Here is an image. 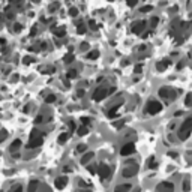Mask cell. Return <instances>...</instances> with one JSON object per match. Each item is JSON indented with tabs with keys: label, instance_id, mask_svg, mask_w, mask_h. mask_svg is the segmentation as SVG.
<instances>
[{
	"label": "cell",
	"instance_id": "cell-33",
	"mask_svg": "<svg viewBox=\"0 0 192 192\" xmlns=\"http://www.w3.org/2000/svg\"><path fill=\"white\" fill-rule=\"evenodd\" d=\"M137 2H138V0H128V5H129V6H135Z\"/></svg>",
	"mask_w": 192,
	"mask_h": 192
},
{
	"label": "cell",
	"instance_id": "cell-23",
	"mask_svg": "<svg viewBox=\"0 0 192 192\" xmlns=\"http://www.w3.org/2000/svg\"><path fill=\"white\" fill-rule=\"evenodd\" d=\"M86 150H87V146H86V144H78V146H77V152H78V153H83V152H86Z\"/></svg>",
	"mask_w": 192,
	"mask_h": 192
},
{
	"label": "cell",
	"instance_id": "cell-4",
	"mask_svg": "<svg viewBox=\"0 0 192 192\" xmlns=\"http://www.w3.org/2000/svg\"><path fill=\"white\" fill-rule=\"evenodd\" d=\"M42 144V137L38 131H33L32 137H30V143H29V147H38Z\"/></svg>",
	"mask_w": 192,
	"mask_h": 192
},
{
	"label": "cell",
	"instance_id": "cell-5",
	"mask_svg": "<svg viewBox=\"0 0 192 192\" xmlns=\"http://www.w3.org/2000/svg\"><path fill=\"white\" fill-rule=\"evenodd\" d=\"M159 96H161V98H164V99L173 101V99L176 98V93H174L171 89H168V87H162V89L159 90Z\"/></svg>",
	"mask_w": 192,
	"mask_h": 192
},
{
	"label": "cell",
	"instance_id": "cell-39",
	"mask_svg": "<svg viewBox=\"0 0 192 192\" xmlns=\"http://www.w3.org/2000/svg\"><path fill=\"white\" fill-rule=\"evenodd\" d=\"M89 171L93 174V173H95V167H89Z\"/></svg>",
	"mask_w": 192,
	"mask_h": 192
},
{
	"label": "cell",
	"instance_id": "cell-24",
	"mask_svg": "<svg viewBox=\"0 0 192 192\" xmlns=\"http://www.w3.org/2000/svg\"><path fill=\"white\" fill-rule=\"evenodd\" d=\"M63 62L68 65V63H71V62H74V56L72 54H66V57L63 59Z\"/></svg>",
	"mask_w": 192,
	"mask_h": 192
},
{
	"label": "cell",
	"instance_id": "cell-20",
	"mask_svg": "<svg viewBox=\"0 0 192 192\" xmlns=\"http://www.w3.org/2000/svg\"><path fill=\"white\" fill-rule=\"evenodd\" d=\"M120 105H122V104H119V105H116L114 108H111V110L108 111V117H116V111H117V108H119Z\"/></svg>",
	"mask_w": 192,
	"mask_h": 192
},
{
	"label": "cell",
	"instance_id": "cell-31",
	"mask_svg": "<svg viewBox=\"0 0 192 192\" xmlns=\"http://www.w3.org/2000/svg\"><path fill=\"white\" fill-rule=\"evenodd\" d=\"M45 101H47V102H54V101H56V96H54V95H50V96H47Z\"/></svg>",
	"mask_w": 192,
	"mask_h": 192
},
{
	"label": "cell",
	"instance_id": "cell-37",
	"mask_svg": "<svg viewBox=\"0 0 192 192\" xmlns=\"http://www.w3.org/2000/svg\"><path fill=\"white\" fill-rule=\"evenodd\" d=\"M21 191H23V188H21V186L18 185V186H15V189H14L12 192H21Z\"/></svg>",
	"mask_w": 192,
	"mask_h": 192
},
{
	"label": "cell",
	"instance_id": "cell-25",
	"mask_svg": "<svg viewBox=\"0 0 192 192\" xmlns=\"http://www.w3.org/2000/svg\"><path fill=\"white\" fill-rule=\"evenodd\" d=\"M185 104H186V107H192V95H188V96H186Z\"/></svg>",
	"mask_w": 192,
	"mask_h": 192
},
{
	"label": "cell",
	"instance_id": "cell-28",
	"mask_svg": "<svg viewBox=\"0 0 192 192\" xmlns=\"http://www.w3.org/2000/svg\"><path fill=\"white\" fill-rule=\"evenodd\" d=\"M75 77H77V71L75 69H71L68 72V78H75Z\"/></svg>",
	"mask_w": 192,
	"mask_h": 192
},
{
	"label": "cell",
	"instance_id": "cell-16",
	"mask_svg": "<svg viewBox=\"0 0 192 192\" xmlns=\"http://www.w3.org/2000/svg\"><path fill=\"white\" fill-rule=\"evenodd\" d=\"M98 57H99V53H98V51H90V53L87 54V59H89V60H96Z\"/></svg>",
	"mask_w": 192,
	"mask_h": 192
},
{
	"label": "cell",
	"instance_id": "cell-12",
	"mask_svg": "<svg viewBox=\"0 0 192 192\" xmlns=\"http://www.w3.org/2000/svg\"><path fill=\"white\" fill-rule=\"evenodd\" d=\"M131 188H132V185H129V183L119 185V186H116L114 192H129V191H131Z\"/></svg>",
	"mask_w": 192,
	"mask_h": 192
},
{
	"label": "cell",
	"instance_id": "cell-7",
	"mask_svg": "<svg viewBox=\"0 0 192 192\" xmlns=\"http://www.w3.org/2000/svg\"><path fill=\"white\" fill-rule=\"evenodd\" d=\"M134 150H135L134 144H132V143H128V144H125V146L122 147L120 155H122V156H129V155H132V153H134Z\"/></svg>",
	"mask_w": 192,
	"mask_h": 192
},
{
	"label": "cell",
	"instance_id": "cell-36",
	"mask_svg": "<svg viewBox=\"0 0 192 192\" xmlns=\"http://www.w3.org/2000/svg\"><path fill=\"white\" fill-rule=\"evenodd\" d=\"M87 48H89V44H86V42H83V44H81V50L84 51V50H87Z\"/></svg>",
	"mask_w": 192,
	"mask_h": 192
},
{
	"label": "cell",
	"instance_id": "cell-15",
	"mask_svg": "<svg viewBox=\"0 0 192 192\" xmlns=\"http://www.w3.org/2000/svg\"><path fill=\"white\" fill-rule=\"evenodd\" d=\"M38 182L36 180H33V182H30L29 183V192H36V189H38Z\"/></svg>",
	"mask_w": 192,
	"mask_h": 192
},
{
	"label": "cell",
	"instance_id": "cell-27",
	"mask_svg": "<svg viewBox=\"0 0 192 192\" xmlns=\"http://www.w3.org/2000/svg\"><path fill=\"white\" fill-rule=\"evenodd\" d=\"M152 9H153V6H150V5H147V6H143V8H141L140 11H141V12H150Z\"/></svg>",
	"mask_w": 192,
	"mask_h": 192
},
{
	"label": "cell",
	"instance_id": "cell-17",
	"mask_svg": "<svg viewBox=\"0 0 192 192\" xmlns=\"http://www.w3.org/2000/svg\"><path fill=\"white\" fill-rule=\"evenodd\" d=\"M65 33H66V32H65V27H57V29H54V35H56V36H60V38H62V36H65Z\"/></svg>",
	"mask_w": 192,
	"mask_h": 192
},
{
	"label": "cell",
	"instance_id": "cell-14",
	"mask_svg": "<svg viewBox=\"0 0 192 192\" xmlns=\"http://www.w3.org/2000/svg\"><path fill=\"white\" fill-rule=\"evenodd\" d=\"M170 66V60L168 59H165V60H162V62H159L158 65H156V68L159 69V71H164L165 68H168Z\"/></svg>",
	"mask_w": 192,
	"mask_h": 192
},
{
	"label": "cell",
	"instance_id": "cell-35",
	"mask_svg": "<svg viewBox=\"0 0 192 192\" xmlns=\"http://www.w3.org/2000/svg\"><path fill=\"white\" fill-rule=\"evenodd\" d=\"M158 23H159V20H158L156 17H155V18H152V26H156Z\"/></svg>",
	"mask_w": 192,
	"mask_h": 192
},
{
	"label": "cell",
	"instance_id": "cell-3",
	"mask_svg": "<svg viewBox=\"0 0 192 192\" xmlns=\"http://www.w3.org/2000/svg\"><path fill=\"white\" fill-rule=\"evenodd\" d=\"M110 95V92H108V89H98L95 93H93V101H96V102H99V101H102V99H105L107 96Z\"/></svg>",
	"mask_w": 192,
	"mask_h": 192
},
{
	"label": "cell",
	"instance_id": "cell-30",
	"mask_svg": "<svg viewBox=\"0 0 192 192\" xmlns=\"http://www.w3.org/2000/svg\"><path fill=\"white\" fill-rule=\"evenodd\" d=\"M149 167H150V168H156V164H155V158H149Z\"/></svg>",
	"mask_w": 192,
	"mask_h": 192
},
{
	"label": "cell",
	"instance_id": "cell-8",
	"mask_svg": "<svg viewBox=\"0 0 192 192\" xmlns=\"http://www.w3.org/2000/svg\"><path fill=\"white\" fill-rule=\"evenodd\" d=\"M98 174H99L102 179L110 177V167H108V165H105V164H101V165L98 167Z\"/></svg>",
	"mask_w": 192,
	"mask_h": 192
},
{
	"label": "cell",
	"instance_id": "cell-19",
	"mask_svg": "<svg viewBox=\"0 0 192 192\" xmlns=\"http://www.w3.org/2000/svg\"><path fill=\"white\" fill-rule=\"evenodd\" d=\"M20 146H21V141H20V140H15V141L12 143V146H11V152H15Z\"/></svg>",
	"mask_w": 192,
	"mask_h": 192
},
{
	"label": "cell",
	"instance_id": "cell-21",
	"mask_svg": "<svg viewBox=\"0 0 192 192\" xmlns=\"http://www.w3.org/2000/svg\"><path fill=\"white\" fill-rule=\"evenodd\" d=\"M77 32H78L80 35H83V33H86V26H84L83 23H80V24H78V27H77Z\"/></svg>",
	"mask_w": 192,
	"mask_h": 192
},
{
	"label": "cell",
	"instance_id": "cell-26",
	"mask_svg": "<svg viewBox=\"0 0 192 192\" xmlns=\"http://www.w3.org/2000/svg\"><path fill=\"white\" fill-rule=\"evenodd\" d=\"M189 189H191V186H189V180L186 179V180L183 182V191H185V192H188Z\"/></svg>",
	"mask_w": 192,
	"mask_h": 192
},
{
	"label": "cell",
	"instance_id": "cell-18",
	"mask_svg": "<svg viewBox=\"0 0 192 192\" xmlns=\"http://www.w3.org/2000/svg\"><path fill=\"white\" fill-rule=\"evenodd\" d=\"M87 126H81V128H78V131H77V134L80 135V137H83V135H86L87 134Z\"/></svg>",
	"mask_w": 192,
	"mask_h": 192
},
{
	"label": "cell",
	"instance_id": "cell-1",
	"mask_svg": "<svg viewBox=\"0 0 192 192\" xmlns=\"http://www.w3.org/2000/svg\"><path fill=\"white\" fill-rule=\"evenodd\" d=\"M191 132H192V119H186L183 122V125L180 126V129H179V138L180 140H186Z\"/></svg>",
	"mask_w": 192,
	"mask_h": 192
},
{
	"label": "cell",
	"instance_id": "cell-6",
	"mask_svg": "<svg viewBox=\"0 0 192 192\" xmlns=\"http://www.w3.org/2000/svg\"><path fill=\"white\" fill-rule=\"evenodd\" d=\"M158 192H174V185L170 182H164L158 186Z\"/></svg>",
	"mask_w": 192,
	"mask_h": 192
},
{
	"label": "cell",
	"instance_id": "cell-11",
	"mask_svg": "<svg viewBox=\"0 0 192 192\" xmlns=\"http://www.w3.org/2000/svg\"><path fill=\"white\" fill-rule=\"evenodd\" d=\"M144 27H146V23H144V21L135 23V24L132 26V32H134V33H141V32L144 30Z\"/></svg>",
	"mask_w": 192,
	"mask_h": 192
},
{
	"label": "cell",
	"instance_id": "cell-2",
	"mask_svg": "<svg viewBox=\"0 0 192 192\" xmlns=\"http://www.w3.org/2000/svg\"><path fill=\"white\" fill-rule=\"evenodd\" d=\"M162 110V105L159 104V102H156V101H150L147 105H146V111L149 113V114H156V113H159Z\"/></svg>",
	"mask_w": 192,
	"mask_h": 192
},
{
	"label": "cell",
	"instance_id": "cell-10",
	"mask_svg": "<svg viewBox=\"0 0 192 192\" xmlns=\"http://www.w3.org/2000/svg\"><path fill=\"white\" fill-rule=\"evenodd\" d=\"M54 183H56V188H57V189H63V188L66 186V183H68V177H65V176L57 177Z\"/></svg>",
	"mask_w": 192,
	"mask_h": 192
},
{
	"label": "cell",
	"instance_id": "cell-9",
	"mask_svg": "<svg viewBox=\"0 0 192 192\" xmlns=\"http://www.w3.org/2000/svg\"><path fill=\"white\" fill-rule=\"evenodd\" d=\"M138 173V165H132V167H128L123 170V177H134L135 174Z\"/></svg>",
	"mask_w": 192,
	"mask_h": 192
},
{
	"label": "cell",
	"instance_id": "cell-32",
	"mask_svg": "<svg viewBox=\"0 0 192 192\" xmlns=\"http://www.w3.org/2000/svg\"><path fill=\"white\" fill-rule=\"evenodd\" d=\"M89 122H90V119H87V117H83V119H81V123H83L84 126L89 125Z\"/></svg>",
	"mask_w": 192,
	"mask_h": 192
},
{
	"label": "cell",
	"instance_id": "cell-34",
	"mask_svg": "<svg viewBox=\"0 0 192 192\" xmlns=\"http://www.w3.org/2000/svg\"><path fill=\"white\" fill-rule=\"evenodd\" d=\"M141 71H143V69H141V65H137V66H135V74H140Z\"/></svg>",
	"mask_w": 192,
	"mask_h": 192
},
{
	"label": "cell",
	"instance_id": "cell-22",
	"mask_svg": "<svg viewBox=\"0 0 192 192\" xmlns=\"http://www.w3.org/2000/svg\"><path fill=\"white\" fill-rule=\"evenodd\" d=\"M66 140H68V134H62V135H59V143H60V144H65V143H66Z\"/></svg>",
	"mask_w": 192,
	"mask_h": 192
},
{
	"label": "cell",
	"instance_id": "cell-29",
	"mask_svg": "<svg viewBox=\"0 0 192 192\" xmlns=\"http://www.w3.org/2000/svg\"><path fill=\"white\" fill-rule=\"evenodd\" d=\"M77 14H78L77 8H71V9H69V15H71V17H77Z\"/></svg>",
	"mask_w": 192,
	"mask_h": 192
},
{
	"label": "cell",
	"instance_id": "cell-38",
	"mask_svg": "<svg viewBox=\"0 0 192 192\" xmlns=\"http://www.w3.org/2000/svg\"><path fill=\"white\" fill-rule=\"evenodd\" d=\"M89 26H90L92 29H96V24H95V21H93V20H90V23H89Z\"/></svg>",
	"mask_w": 192,
	"mask_h": 192
},
{
	"label": "cell",
	"instance_id": "cell-13",
	"mask_svg": "<svg viewBox=\"0 0 192 192\" xmlns=\"http://www.w3.org/2000/svg\"><path fill=\"white\" fill-rule=\"evenodd\" d=\"M93 156H95V155H93V152H87V153L81 158V164H89V162L93 159Z\"/></svg>",
	"mask_w": 192,
	"mask_h": 192
}]
</instances>
